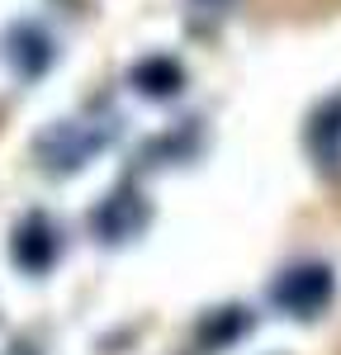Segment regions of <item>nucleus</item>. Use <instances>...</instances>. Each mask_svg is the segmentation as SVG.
<instances>
[{
	"label": "nucleus",
	"mask_w": 341,
	"mask_h": 355,
	"mask_svg": "<svg viewBox=\"0 0 341 355\" xmlns=\"http://www.w3.org/2000/svg\"><path fill=\"white\" fill-rule=\"evenodd\" d=\"M337 294V279L327 266H294L270 284V303L284 308L289 318H317Z\"/></svg>",
	"instance_id": "f257e3e1"
},
{
	"label": "nucleus",
	"mask_w": 341,
	"mask_h": 355,
	"mask_svg": "<svg viewBox=\"0 0 341 355\" xmlns=\"http://www.w3.org/2000/svg\"><path fill=\"white\" fill-rule=\"evenodd\" d=\"M10 251H15V261H19V270L43 275L57 261V232H53V223L43 218V214L24 218L19 227H15V246H10Z\"/></svg>",
	"instance_id": "f03ea898"
},
{
	"label": "nucleus",
	"mask_w": 341,
	"mask_h": 355,
	"mask_svg": "<svg viewBox=\"0 0 341 355\" xmlns=\"http://www.w3.org/2000/svg\"><path fill=\"white\" fill-rule=\"evenodd\" d=\"M308 152L327 166V171H341V95H337V100H327L322 110L313 114Z\"/></svg>",
	"instance_id": "7ed1b4c3"
},
{
	"label": "nucleus",
	"mask_w": 341,
	"mask_h": 355,
	"mask_svg": "<svg viewBox=\"0 0 341 355\" xmlns=\"http://www.w3.org/2000/svg\"><path fill=\"white\" fill-rule=\"evenodd\" d=\"M142 223H147V209H142L138 199L133 194H114V199L100 204V214H95V232L105 242H128Z\"/></svg>",
	"instance_id": "20e7f679"
},
{
	"label": "nucleus",
	"mask_w": 341,
	"mask_h": 355,
	"mask_svg": "<svg viewBox=\"0 0 341 355\" xmlns=\"http://www.w3.org/2000/svg\"><path fill=\"white\" fill-rule=\"evenodd\" d=\"M5 43H10V62L19 67V76H38V71L53 62V43H48V33L33 28V24H19Z\"/></svg>",
	"instance_id": "39448f33"
},
{
	"label": "nucleus",
	"mask_w": 341,
	"mask_h": 355,
	"mask_svg": "<svg viewBox=\"0 0 341 355\" xmlns=\"http://www.w3.org/2000/svg\"><path fill=\"white\" fill-rule=\"evenodd\" d=\"M133 85H138L147 100H170L180 85H185V71L170 62V57H147L133 67Z\"/></svg>",
	"instance_id": "423d86ee"
}]
</instances>
